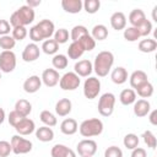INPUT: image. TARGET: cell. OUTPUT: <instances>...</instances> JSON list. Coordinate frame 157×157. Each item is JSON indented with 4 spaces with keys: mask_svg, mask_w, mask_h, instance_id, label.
<instances>
[{
    "mask_svg": "<svg viewBox=\"0 0 157 157\" xmlns=\"http://www.w3.org/2000/svg\"><path fill=\"white\" fill-rule=\"evenodd\" d=\"M114 64V55L109 50L99 52L93 61V71L98 75V77H104L109 74L112 66Z\"/></svg>",
    "mask_w": 157,
    "mask_h": 157,
    "instance_id": "6da1fadb",
    "label": "cell"
},
{
    "mask_svg": "<svg viewBox=\"0 0 157 157\" xmlns=\"http://www.w3.org/2000/svg\"><path fill=\"white\" fill-rule=\"evenodd\" d=\"M34 17H36L34 10L27 5H22L15 12H12V15L10 16V25L12 28L20 27V26L26 27L27 25L33 22Z\"/></svg>",
    "mask_w": 157,
    "mask_h": 157,
    "instance_id": "7a4b0ae2",
    "label": "cell"
},
{
    "mask_svg": "<svg viewBox=\"0 0 157 157\" xmlns=\"http://www.w3.org/2000/svg\"><path fill=\"white\" fill-rule=\"evenodd\" d=\"M78 131L83 137H93V136H98L102 134L103 131V123L101 119L98 118H91V119H86L83 120L80 126H78Z\"/></svg>",
    "mask_w": 157,
    "mask_h": 157,
    "instance_id": "3957f363",
    "label": "cell"
},
{
    "mask_svg": "<svg viewBox=\"0 0 157 157\" xmlns=\"http://www.w3.org/2000/svg\"><path fill=\"white\" fill-rule=\"evenodd\" d=\"M114 105H115V96L110 92L103 93L99 99H98V113L102 117H110L114 112Z\"/></svg>",
    "mask_w": 157,
    "mask_h": 157,
    "instance_id": "277c9868",
    "label": "cell"
},
{
    "mask_svg": "<svg viewBox=\"0 0 157 157\" xmlns=\"http://www.w3.org/2000/svg\"><path fill=\"white\" fill-rule=\"evenodd\" d=\"M10 144H11L12 152L16 155H26V153L31 152L32 147H33V144L29 140L22 137L21 135H13L11 137Z\"/></svg>",
    "mask_w": 157,
    "mask_h": 157,
    "instance_id": "5b68a950",
    "label": "cell"
},
{
    "mask_svg": "<svg viewBox=\"0 0 157 157\" xmlns=\"http://www.w3.org/2000/svg\"><path fill=\"white\" fill-rule=\"evenodd\" d=\"M16 55L12 50H2L0 53V71L9 74L16 67Z\"/></svg>",
    "mask_w": 157,
    "mask_h": 157,
    "instance_id": "8992f818",
    "label": "cell"
},
{
    "mask_svg": "<svg viewBox=\"0 0 157 157\" xmlns=\"http://www.w3.org/2000/svg\"><path fill=\"white\" fill-rule=\"evenodd\" d=\"M80 83H81V80L74 71L65 72L63 76H60V80H59V86L64 91H74L78 88Z\"/></svg>",
    "mask_w": 157,
    "mask_h": 157,
    "instance_id": "52a82bcc",
    "label": "cell"
},
{
    "mask_svg": "<svg viewBox=\"0 0 157 157\" xmlns=\"http://www.w3.org/2000/svg\"><path fill=\"white\" fill-rule=\"evenodd\" d=\"M101 92V81L97 77H88L83 83V94L87 99H94Z\"/></svg>",
    "mask_w": 157,
    "mask_h": 157,
    "instance_id": "ba28073f",
    "label": "cell"
},
{
    "mask_svg": "<svg viewBox=\"0 0 157 157\" xmlns=\"http://www.w3.org/2000/svg\"><path fill=\"white\" fill-rule=\"evenodd\" d=\"M76 151L81 157H92L97 152V142L91 139H83L77 144Z\"/></svg>",
    "mask_w": 157,
    "mask_h": 157,
    "instance_id": "9c48e42d",
    "label": "cell"
},
{
    "mask_svg": "<svg viewBox=\"0 0 157 157\" xmlns=\"http://www.w3.org/2000/svg\"><path fill=\"white\" fill-rule=\"evenodd\" d=\"M40 55V49L36 43H28L23 52H22V59L26 63H33L36 61Z\"/></svg>",
    "mask_w": 157,
    "mask_h": 157,
    "instance_id": "30bf717a",
    "label": "cell"
},
{
    "mask_svg": "<svg viewBox=\"0 0 157 157\" xmlns=\"http://www.w3.org/2000/svg\"><path fill=\"white\" fill-rule=\"evenodd\" d=\"M92 71H93V65L88 59L80 60L74 66V72L78 77H88Z\"/></svg>",
    "mask_w": 157,
    "mask_h": 157,
    "instance_id": "8fae6325",
    "label": "cell"
},
{
    "mask_svg": "<svg viewBox=\"0 0 157 157\" xmlns=\"http://www.w3.org/2000/svg\"><path fill=\"white\" fill-rule=\"evenodd\" d=\"M40 80L47 87H54L59 83L60 76H59V72L55 69H45L42 72Z\"/></svg>",
    "mask_w": 157,
    "mask_h": 157,
    "instance_id": "7c38bea8",
    "label": "cell"
},
{
    "mask_svg": "<svg viewBox=\"0 0 157 157\" xmlns=\"http://www.w3.org/2000/svg\"><path fill=\"white\" fill-rule=\"evenodd\" d=\"M15 130L17 131L18 135L21 136H27V135H31L34 130H36V124L32 119L29 118H23L16 126H15Z\"/></svg>",
    "mask_w": 157,
    "mask_h": 157,
    "instance_id": "4fadbf2b",
    "label": "cell"
},
{
    "mask_svg": "<svg viewBox=\"0 0 157 157\" xmlns=\"http://www.w3.org/2000/svg\"><path fill=\"white\" fill-rule=\"evenodd\" d=\"M36 26L38 27L39 32L42 33L44 40H45V39H50V37H52V36L54 34V32H55V26H54V23H53L50 20H48V18H44V20L39 21Z\"/></svg>",
    "mask_w": 157,
    "mask_h": 157,
    "instance_id": "5bb4252c",
    "label": "cell"
},
{
    "mask_svg": "<svg viewBox=\"0 0 157 157\" xmlns=\"http://www.w3.org/2000/svg\"><path fill=\"white\" fill-rule=\"evenodd\" d=\"M40 86H42V80L37 75H32L27 77L23 82V90L27 93H36L37 91H39Z\"/></svg>",
    "mask_w": 157,
    "mask_h": 157,
    "instance_id": "9a60e30c",
    "label": "cell"
},
{
    "mask_svg": "<svg viewBox=\"0 0 157 157\" xmlns=\"http://www.w3.org/2000/svg\"><path fill=\"white\" fill-rule=\"evenodd\" d=\"M50 155H52V157H76L75 151L63 144L54 145L50 150Z\"/></svg>",
    "mask_w": 157,
    "mask_h": 157,
    "instance_id": "2e32d148",
    "label": "cell"
},
{
    "mask_svg": "<svg viewBox=\"0 0 157 157\" xmlns=\"http://www.w3.org/2000/svg\"><path fill=\"white\" fill-rule=\"evenodd\" d=\"M110 26L115 31H121L126 28V16L121 11H117L110 16Z\"/></svg>",
    "mask_w": 157,
    "mask_h": 157,
    "instance_id": "e0dca14e",
    "label": "cell"
},
{
    "mask_svg": "<svg viewBox=\"0 0 157 157\" xmlns=\"http://www.w3.org/2000/svg\"><path fill=\"white\" fill-rule=\"evenodd\" d=\"M151 110V104L147 99H137L134 103V114L137 118L146 117Z\"/></svg>",
    "mask_w": 157,
    "mask_h": 157,
    "instance_id": "ac0fdd59",
    "label": "cell"
},
{
    "mask_svg": "<svg viewBox=\"0 0 157 157\" xmlns=\"http://www.w3.org/2000/svg\"><path fill=\"white\" fill-rule=\"evenodd\" d=\"M72 109V103L69 98H61L56 102L55 104V113L59 117H66L71 113Z\"/></svg>",
    "mask_w": 157,
    "mask_h": 157,
    "instance_id": "d6986e66",
    "label": "cell"
},
{
    "mask_svg": "<svg viewBox=\"0 0 157 157\" xmlns=\"http://www.w3.org/2000/svg\"><path fill=\"white\" fill-rule=\"evenodd\" d=\"M78 130V124L72 118H66L60 124V131L65 135H74Z\"/></svg>",
    "mask_w": 157,
    "mask_h": 157,
    "instance_id": "ffe728a7",
    "label": "cell"
},
{
    "mask_svg": "<svg viewBox=\"0 0 157 157\" xmlns=\"http://www.w3.org/2000/svg\"><path fill=\"white\" fill-rule=\"evenodd\" d=\"M61 7L65 12L78 13L82 10L83 4L81 0H61Z\"/></svg>",
    "mask_w": 157,
    "mask_h": 157,
    "instance_id": "44dd1931",
    "label": "cell"
},
{
    "mask_svg": "<svg viewBox=\"0 0 157 157\" xmlns=\"http://www.w3.org/2000/svg\"><path fill=\"white\" fill-rule=\"evenodd\" d=\"M110 78L115 85H123L128 81V71L123 66H118L112 70L110 72Z\"/></svg>",
    "mask_w": 157,
    "mask_h": 157,
    "instance_id": "7402d4cb",
    "label": "cell"
},
{
    "mask_svg": "<svg viewBox=\"0 0 157 157\" xmlns=\"http://www.w3.org/2000/svg\"><path fill=\"white\" fill-rule=\"evenodd\" d=\"M146 81H148L147 80V74L145 72V71H142V70H135L131 75H130V77H129V82H130V86L132 87V88H137L139 86H141L144 82H146Z\"/></svg>",
    "mask_w": 157,
    "mask_h": 157,
    "instance_id": "603a6c76",
    "label": "cell"
},
{
    "mask_svg": "<svg viewBox=\"0 0 157 157\" xmlns=\"http://www.w3.org/2000/svg\"><path fill=\"white\" fill-rule=\"evenodd\" d=\"M146 20V15L141 9H134L130 13H129V22L131 25V27H139L140 25H142Z\"/></svg>",
    "mask_w": 157,
    "mask_h": 157,
    "instance_id": "cb8c5ba5",
    "label": "cell"
},
{
    "mask_svg": "<svg viewBox=\"0 0 157 157\" xmlns=\"http://www.w3.org/2000/svg\"><path fill=\"white\" fill-rule=\"evenodd\" d=\"M36 137L42 142H49L54 139V131L49 126H40L36 130Z\"/></svg>",
    "mask_w": 157,
    "mask_h": 157,
    "instance_id": "d4e9b609",
    "label": "cell"
},
{
    "mask_svg": "<svg viewBox=\"0 0 157 157\" xmlns=\"http://www.w3.org/2000/svg\"><path fill=\"white\" fill-rule=\"evenodd\" d=\"M119 101L123 105H130L134 104L136 101V93L132 88H125L119 94Z\"/></svg>",
    "mask_w": 157,
    "mask_h": 157,
    "instance_id": "484cf974",
    "label": "cell"
},
{
    "mask_svg": "<svg viewBox=\"0 0 157 157\" xmlns=\"http://www.w3.org/2000/svg\"><path fill=\"white\" fill-rule=\"evenodd\" d=\"M15 110L20 115H22L23 118H27L31 114V112H32V104L27 99H23V98L22 99H18L15 103Z\"/></svg>",
    "mask_w": 157,
    "mask_h": 157,
    "instance_id": "4316f807",
    "label": "cell"
},
{
    "mask_svg": "<svg viewBox=\"0 0 157 157\" xmlns=\"http://www.w3.org/2000/svg\"><path fill=\"white\" fill-rule=\"evenodd\" d=\"M157 49V42L155 38H146L139 42V50L141 53H153Z\"/></svg>",
    "mask_w": 157,
    "mask_h": 157,
    "instance_id": "83f0119b",
    "label": "cell"
},
{
    "mask_svg": "<svg viewBox=\"0 0 157 157\" xmlns=\"http://www.w3.org/2000/svg\"><path fill=\"white\" fill-rule=\"evenodd\" d=\"M85 53L82 45L78 43V42H72L69 48H67V56L72 60H77L82 56V54Z\"/></svg>",
    "mask_w": 157,
    "mask_h": 157,
    "instance_id": "f1b7e54d",
    "label": "cell"
},
{
    "mask_svg": "<svg viewBox=\"0 0 157 157\" xmlns=\"http://www.w3.org/2000/svg\"><path fill=\"white\" fill-rule=\"evenodd\" d=\"M91 37L94 40H104L108 37V28L104 25H96L92 28Z\"/></svg>",
    "mask_w": 157,
    "mask_h": 157,
    "instance_id": "f546056e",
    "label": "cell"
},
{
    "mask_svg": "<svg viewBox=\"0 0 157 157\" xmlns=\"http://www.w3.org/2000/svg\"><path fill=\"white\" fill-rule=\"evenodd\" d=\"M90 34L88 33V29L82 26V25H77V26H74L72 29H71V33H70V38L72 42H78L82 37Z\"/></svg>",
    "mask_w": 157,
    "mask_h": 157,
    "instance_id": "4dcf8cb0",
    "label": "cell"
},
{
    "mask_svg": "<svg viewBox=\"0 0 157 157\" xmlns=\"http://www.w3.org/2000/svg\"><path fill=\"white\" fill-rule=\"evenodd\" d=\"M42 50L47 55H55L59 50V44L54 39H45L42 43Z\"/></svg>",
    "mask_w": 157,
    "mask_h": 157,
    "instance_id": "1f68e13d",
    "label": "cell"
},
{
    "mask_svg": "<svg viewBox=\"0 0 157 157\" xmlns=\"http://www.w3.org/2000/svg\"><path fill=\"white\" fill-rule=\"evenodd\" d=\"M52 64L54 66V69L58 71V70H64L67 67V64H69V59L66 55L64 54H55L52 59Z\"/></svg>",
    "mask_w": 157,
    "mask_h": 157,
    "instance_id": "d6a6232c",
    "label": "cell"
},
{
    "mask_svg": "<svg viewBox=\"0 0 157 157\" xmlns=\"http://www.w3.org/2000/svg\"><path fill=\"white\" fill-rule=\"evenodd\" d=\"M135 93H137L141 98H150L153 94V85L150 81H146L136 88Z\"/></svg>",
    "mask_w": 157,
    "mask_h": 157,
    "instance_id": "836d02e7",
    "label": "cell"
},
{
    "mask_svg": "<svg viewBox=\"0 0 157 157\" xmlns=\"http://www.w3.org/2000/svg\"><path fill=\"white\" fill-rule=\"evenodd\" d=\"M39 119H40V121H42L45 126H49V128L55 126L56 123H58L56 117H55L52 112H49V110H42L40 114H39Z\"/></svg>",
    "mask_w": 157,
    "mask_h": 157,
    "instance_id": "e575fe53",
    "label": "cell"
},
{
    "mask_svg": "<svg viewBox=\"0 0 157 157\" xmlns=\"http://www.w3.org/2000/svg\"><path fill=\"white\" fill-rule=\"evenodd\" d=\"M123 144L128 150H134V148L139 147V137H137V135H135L132 132L131 134H126L124 136Z\"/></svg>",
    "mask_w": 157,
    "mask_h": 157,
    "instance_id": "d590c367",
    "label": "cell"
},
{
    "mask_svg": "<svg viewBox=\"0 0 157 157\" xmlns=\"http://www.w3.org/2000/svg\"><path fill=\"white\" fill-rule=\"evenodd\" d=\"M124 39L128 40V42H136L137 39H140V33H139V29L136 27H128L124 29Z\"/></svg>",
    "mask_w": 157,
    "mask_h": 157,
    "instance_id": "8d00e7d4",
    "label": "cell"
},
{
    "mask_svg": "<svg viewBox=\"0 0 157 157\" xmlns=\"http://www.w3.org/2000/svg\"><path fill=\"white\" fill-rule=\"evenodd\" d=\"M82 4H83L85 11L87 13H91V15L96 13L101 7V1L99 0H85Z\"/></svg>",
    "mask_w": 157,
    "mask_h": 157,
    "instance_id": "74e56055",
    "label": "cell"
},
{
    "mask_svg": "<svg viewBox=\"0 0 157 157\" xmlns=\"http://www.w3.org/2000/svg\"><path fill=\"white\" fill-rule=\"evenodd\" d=\"M15 44H16V40L10 34L0 37V48L2 50H11V49H13Z\"/></svg>",
    "mask_w": 157,
    "mask_h": 157,
    "instance_id": "f35d334b",
    "label": "cell"
},
{
    "mask_svg": "<svg viewBox=\"0 0 157 157\" xmlns=\"http://www.w3.org/2000/svg\"><path fill=\"white\" fill-rule=\"evenodd\" d=\"M69 31L66 28H59L54 32V40L58 44H64L69 40Z\"/></svg>",
    "mask_w": 157,
    "mask_h": 157,
    "instance_id": "ab89813d",
    "label": "cell"
},
{
    "mask_svg": "<svg viewBox=\"0 0 157 157\" xmlns=\"http://www.w3.org/2000/svg\"><path fill=\"white\" fill-rule=\"evenodd\" d=\"M78 43L82 45V48H83L85 52H91V50H93L94 47H96V40L91 37V34H87V36L82 37V38L78 40Z\"/></svg>",
    "mask_w": 157,
    "mask_h": 157,
    "instance_id": "60d3db41",
    "label": "cell"
},
{
    "mask_svg": "<svg viewBox=\"0 0 157 157\" xmlns=\"http://www.w3.org/2000/svg\"><path fill=\"white\" fill-rule=\"evenodd\" d=\"M142 139H144V142L147 145V147H150L152 150L156 148V136L151 130L144 131L142 132Z\"/></svg>",
    "mask_w": 157,
    "mask_h": 157,
    "instance_id": "b9f144b4",
    "label": "cell"
},
{
    "mask_svg": "<svg viewBox=\"0 0 157 157\" xmlns=\"http://www.w3.org/2000/svg\"><path fill=\"white\" fill-rule=\"evenodd\" d=\"M11 37H12L16 42H17V40H18V42L23 40V39L27 37V28L23 27V26L12 28V34H11Z\"/></svg>",
    "mask_w": 157,
    "mask_h": 157,
    "instance_id": "7bdbcfd3",
    "label": "cell"
},
{
    "mask_svg": "<svg viewBox=\"0 0 157 157\" xmlns=\"http://www.w3.org/2000/svg\"><path fill=\"white\" fill-rule=\"evenodd\" d=\"M137 29H139L140 37H147V36L152 32L153 28H152V23H151V21H148V20L146 18L145 22L137 27Z\"/></svg>",
    "mask_w": 157,
    "mask_h": 157,
    "instance_id": "ee69618b",
    "label": "cell"
},
{
    "mask_svg": "<svg viewBox=\"0 0 157 157\" xmlns=\"http://www.w3.org/2000/svg\"><path fill=\"white\" fill-rule=\"evenodd\" d=\"M104 157H123V151L118 146H109L104 151Z\"/></svg>",
    "mask_w": 157,
    "mask_h": 157,
    "instance_id": "f6af8a7d",
    "label": "cell"
},
{
    "mask_svg": "<svg viewBox=\"0 0 157 157\" xmlns=\"http://www.w3.org/2000/svg\"><path fill=\"white\" fill-rule=\"evenodd\" d=\"M29 38L32 39V43H37V42H42V40L44 42V38H43V36L39 32L37 26L31 27V29H29Z\"/></svg>",
    "mask_w": 157,
    "mask_h": 157,
    "instance_id": "bcb514c9",
    "label": "cell"
},
{
    "mask_svg": "<svg viewBox=\"0 0 157 157\" xmlns=\"http://www.w3.org/2000/svg\"><path fill=\"white\" fill-rule=\"evenodd\" d=\"M23 119V117L22 115H20L15 109L13 110H11L10 113H9V117H7V120H9V124L11 125V126H16L21 120Z\"/></svg>",
    "mask_w": 157,
    "mask_h": 157,
    "instance_id": "7dc6e473",
    "label": "cell"
},
{
    "mask_svg": "<svg viewBox=\"0 0 157 157\" xmlns=\"http://www.w3.org/2000/svg\"><path fill=\"white\" fill-rule=\"evenodd\" d=\"M12 152L11 144L5 140H0V157H7Z\"/></svg>",
    "mask_w": 157,
    "mask_h": 157,
    "instance_id": "c3c4849f",
    "label": "cell"
},
{
    "mask_svg": "<svg viewBox=\"0 0 157 157\" xmlns=\"http://www.w3.org/2000/svg\"><path fill=\"white\" fill-rule=\"evenodd\" d=\"M10 31H12V27H11L10 22L6 21V20H0V37L1 36H7L10 33Z\"/></svg>",
    "mask_w": 157,
    "mask_h": 157,
    "instance_id": "681fc988",
    "label": "cell"
},
{
    "mask_svg": "<svg viewBox=\"0 0 157 157\" xmlns=\"http://www.w3.org/2000/svg\"><path fill=\"white\" fill-rule=\"evenodd\" d=\"M131 157H147V152L142 147H136L131 152Z\"/></svg>",
    "mask_w": 157,
    "mask_h": 157,
    "instance_id": "f907efd6",
    "label": "cell"
},
{
    "mask_svg": "<svg viewBox=\"0 0 157 157\" xmlns=\"http://www.w3.org/2000/svg\"><path fill=\"white\" fill-rule=\"evenodd\" d=\"M150 115H148V120H150V123L152 124V125H157V110L156 109H153L151 113H148Z\"/></svg>",
    "mask_w": 157,
    "mask_h": 157,
    "instance_id": "816d5d0a",
    "label": "cell"
},
{
    "mask_svg": "<svg viewBox=\"0 0 157 157\" xmlns=\"http://www.w3.org/2000/svg\"><path fill=\"white\" fill-rule=\"evenodd\" d=\"M40 4H42V1H40V0H27V1H26V5H27V6H29L31 9H34V7L39 6Z\"/></svg>",
    "mask_w": 157,
    "mask_h": 157,
    "instance_id": "f5cc1de1",
    "label": "cell"
},
{
    "mask_svg": "<svg viewBox=\"0 0 157 157\" xmlns=\"http://www.w3.org/2000/svg\"><path fill=\"white\" fill-rule=\"evenodd\" d=\"M5 118H6V117H5V110L0 107V124H2V123H4Z\"/></svg>",
    "mask_w": 157,
    "mask_h": 157,
    "instance_id": "db71d44e",
    "label": "cell"
},
{
    "mask_svg": "<svg viewBox=\"0 0 157 157\" xmlns=\"http://www.w3.org/2000/svg\"><path fill=\"white\" fill-rule=\"evenodd\" d=\"M156 10H157V6H155V7H153V10H152V20H153L155 22H157V17H156Z\"/></svg>",
    "mask_w": 157,
    "mask_h": 157,
    "instance_id": "11a10c76",
    "label": "cell"
},
{
    "mask_svg": "<svg viewBox=\"0 0 157 157\" xmlns=\"http://www.w3.org/2000/svg\"><path fill=\"white\" fill-rule=\"evenodd\" d=\"M0 80H1V71H0Z\"/></svg>",
    "mask_w": 157,
    "mask_h": 157,
    "instance_id": "9f6ffc18",
    "label": "cell"
}]
</instances>
